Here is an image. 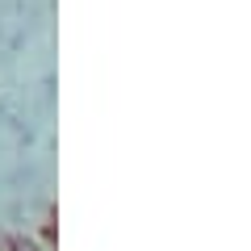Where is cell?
I'll list each match as a JSON object with an SVG mask.
<instances>
[{
  "instance_id": "6da1fadb",
  "label": "cell",
  "mask_w": 251,
  "mask_h": 251,
  "mask_svg": "<svg viewBox=\"0 0 251 251\" xmlns=\"http://www.w3.org/2000/svg\"><path fill=\"white\" fill-rule=\"evenodd\" d=\"M38 243H42L46 251H54V247H59V222H54V214L46 218L42 226H38Z\"/></svg>"
}]
</instances>
